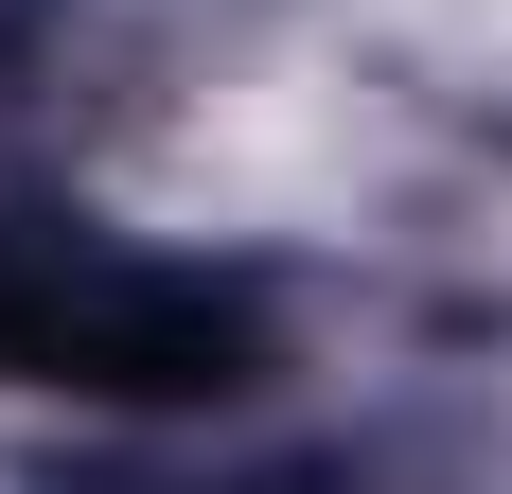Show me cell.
I'll list each match as a JSON object with an SVG mask.
<instances>
[{"mask_svg":"<svg viewBox=\"0 0 512 494\" xmlns=\"http://www.w3.org/2000/svg\"><path fill=\"white\" fill-rule=\"evenodd\" d=\"M0 371L18 389H106V406H195L265 371V300L212 265H106V247L0 230Z\"/></svg>","mask_w":512,"mask_h":494,"instance_id":"cell-1","label":"cell"}]
</instances>
